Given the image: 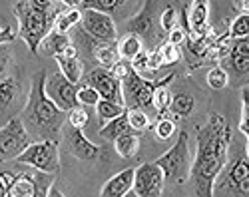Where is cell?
<instances>
[{
    "mask_svg": "<svg viewBox=\"0 0 249 197\" xmlns=\"http://www.w3.org/2000/svg\"><path fill=\"white\" fill-rule=\"evenodd\" d=\"M196 153L190 169V185L196 197H213V185L230 157L231 128L227 117L213 112L197 130Z\"/></svg>",
    "mask_w": 249,
    "mask_h": 197,
    "instance_id": "cell-1",
    "label": "cell"
},
{
    "mask_svg": "<svg viewBox=\"0 0 249 197\" xmlns=\"http://www.w3.org/2000/svg\"><path fill=\"white\" fill-rule=\"evenodd\" d=\"M46 72H38L32 78L26 104L18 117L22 120L32 142H60L68 114L62 112L44 92Z\"/></svg>",
    "mask_w": 249,
    "mask_h": 197,
    "instance_id": "cell-2",
    "label": "cell"
},
{
    "mask_svg": "<svg viewBox=\"0 0 249 197\" xmlns=\"http://www.w3.org/2000/svg\"><path fill=\"white\" fill-rule=\"evenodd\" d=\"M14 16L18 18V36L26 42L28 50L38 56L40 44L54 30V20L70 8V2L52 0H20L14 2Z\"/></svg>",
    "mask_w": 249,
    "mask_h": 197,
    "instance_id": "cell-3",
    "label": "cell"
},
{
    "mask_svg": "<svg viewBox=\"0 0 249 197\" xmlns=\"http://www.w3.org/2000/svg\"><path fill=\"white\" fill-rule=\"evenodd\" d=\"M192 162L194 155L190 149V135L188 131H179L174 146L163 155H160L154 164L163 171L165 185H181L190 180Z\"/></svg>",
    "mask_w": 249,
    "mask_h": 197,
    "instance_id": "cell-4",
    "label": "cell"
},
{
    "mask_svg": "<svg viewBox=\"0 0 249 197\" xmlns=\"http://www.w3.org/2000/svg\"><path fill=\"white\" fill-rule=\"evenodd\" d=\"M176 78V74H168L163 80H143L142 76H138L134 70L130 72V76L122 82V100L124 106L128 110H143L152 106L154 100V92L161 86H168Z\"/></svg>",
    "mask_w": 249,
    "mask_h": 197,
    "instance_id": "cell-5",
    "label": "cell"
},
{
    "mask_svg": "<svg viewBox=\"0 0 249 197\" xmlns=\"http://www.w3.org/2000/svg\"><path fill=\"white\" fill-rule=\"evenodd\" d=\"M213 197H249V157H237L213 185Z\"/></svg>",
    "mask_w": 249,
    "mask_h": 197,
    "instance_id": "cell-6",
    "label": "cell"
},
{
    "mask_svg": "<svg viewBox=\"0 0 249 197\" xmlns=\"http://www.w3.org/2000/svg\"><path fill=\"white\" fill-rule=\"evenodd\" d=\"M20 165H28L34 171L56 175L62 169L60 162V142H32L26 151L16 160Z\"/></svg>",
    "mask_w": 249,
    "mask_h": 197,
    "instance_id": "cell-7",
    "label": "cell"
},
{
    "mask_svg": "<svg viewBox=\"0 0 249 197\" xmlns=\"http://www.w3.org/2000/svg\"><path fill=\"white\" fill-rule=\"evenodd\" d=\"M32 144L30 135L22 124V120L16 115L10 122H6L0 128V165L16 162L20 155L26 151V148Z\"/></svg>",
    "mask_w": 249,
    "mask_h": 197,
    "instance_id": "cell-8",
    "label": "cell"
},
{
    "mask_svg": "<svg viewBox=\"0 0 249 197\" xmlns=\"http://www.w3.org/2000/svg\"><path fill=\"white\" fill-rule=\"evenodd\" d=\"M82 32H86L98 44H116L118 42V28L114 18L96 10H84L82 16Z\"/></svg>",
    "mask_w": 249,
    "mask_h": 197,
    "instance_id": "cell-9",
    "label": "cell"
},
{
    "mask_svg": "<svg viewBox=\"0 0 249 197\" xmlns=\"http://www.w3.org/2000/svg\"><path fill=\"white\" fill-rule=\"evenodd\" d=\"M62 149L66 153L78 157V160H84V162H94L98 160L100 155V146H96L94 142H90L88 137L84 135V130H78V128H72L68 122L62 130Z\"/></svg>",
    "mask_w": 249,
    "mask_h": 197,
    "instance_id": "cell-10",
    "label": "cell"
},
{
    "mask_svg": "<svg viewBox=\"0 0 249 197\" xmlns=\"http://www.w3.org/2000/svg\"><path fill=\"white\" fill-rule=\"evenodd\" d=\"M163 187H165L163 171L154 162L142 164L140 167H136L132 191L138 197H161Z\"/></svg>",
    "mask_w": 249,
    "mask_h": 197,
    "instance_id": "cell-11",
    "label": "cell"
},
{
    "mask_svg": "<svg viewBox=\"0 0 249 197\" xmlns=\"http://www.w3.org/2000/svg\"><path fill=\"white\" fill-rule=\"evenodd\" d=\"M44 92L50 100L62 110V112H72L74 108H78V86H74L72 82H68L60 72H52L50 76H46V84H44Z\"/></svg>",
    "mask_w": 249,
    "mask_h": 197,
    "instance_id": "cell-12",
    "label": "cell"
},
{
    "mask_svg": "<svg viewBox=\"0 0 249 197\" xmlns=\"http://www.w3.org/2000/svg\"><path fill=\"white\" fill-rule=\"evenodd\" d=\"M86 84L90 88H94L102 100H108V102H116L124 106L122 100V82L116 80V78L110 74V70L106 68H92L86 76Z\"/></svg>",
    "mask_w": 249,
    "mask_h": 197,
    "instance_id": "cell-13",
    "label": "cell"
},
{
    "mask_svg": "<svg viewBox=\"0 0 249 197\" xmlns=\"http://www.w3.org/2000/svg\"><path fill=\"white\" fill-rule=\"evenodd\" d=\"M156 4L152 2V0H148V2L142 4V10L132 16L128 24H126V30L128 34H134L138 36L140 40H148V42H156V18H154V8Z\"/></svg>",
    "mask_w": 249,
    "mask_h": 197,
    "instance_id": "cell-14",
    "label": "cell"
},
{
    "mask_svg": "<svg viewBox=\"0 0 249 197\" xmlns=\"http://www.w3.org/2000/svg\"><path fill=\"white\" fill-rule=\"evenodd\" d=\"M44 175L46 173H40V171L30 173L26 169L14 171V177H12L4 197H36Z\"/></svg>",
    "mask_w": 249,
    "mask_h": 197,
    "instance_id": "cell-15",
    "label": "cell"
},
{
    "mask_svg": "<svg viewBox=\"0 0 249 197\" xmlns=\"http://www.w3.org/2000/svg\"><path fill=\"white\" fill-rule=\"evenodd\" d=\"M207 20H210V2L205 0H194V2L188 6V36L190 40H201L210 34V26H207Z\"/></svg>",
    "mask_w": 249,
    "mask_h": 197,
    "instance_id": "cell-16",
    "label": "cell"
},
{
    "mask_svg": "<svg viewBox=\"0 0 249 197\" xmlns=\"http://www.w3.org/2000/svg\"><path fill=\"white\" fill-rule=\"evenodd\" d=\"M134 173H136V169H132V167L118 171L114 177H110V180L102 185L100 197H126L134 187Z\"/></svg>",
    "mask_w": 249,
    "mask_h": 197,
    "instance_id": "cell-17",
    "label": "cell"
},
{
    "mask_svg": "<svg viewBox=\"0 0 249 197\" xmlns=\"http://www.w3.org/2000/svg\"><path fill=\"white\" fill-rule=\"evenodd\" d=\"M20 96H22V86L16 78H6V80H0V117H8V122L12 120V108L16 112V106Z\"/></svg>",
    "mask_w": 249,
    "mask_h": 197,
    "instance_id": "cell-18",
    "label": "cell"
},
{
    "mask_svg": "<svg viewBox=\"0 0 249 197\" xmlns=\"http://www.w3.org/2000/svg\"><path fill=\"white\" fill-rule=\"evenodd\" d=\"M227 66L237 78L249 76V38L233 40L230 56H227Z\"/></svg>",
    "mask_w": 249,
    "mask_h": 197,
    "instance_id": "cell-19",
    "label": "cell"
},
{
    "mask_svg": "<svg viewBox=\"0 0 249 197\" xmlns=\"http://www.w3.org/2000/svg\"><path fill=\"white\" fill-rule=\"evenodd\" d=\"M58 64V72L66 78L68 82H72L74 86H78L84 80V62L80 58H64V56H56L54 58Z\"/></svg>",
    "mask_w": 249,
    "mask_h": 197,
    "instance_id": "cell-20",
    "label": "cell"
},
{
    "mask_svg": "<svg viewBox=\"0 0 249 197\" xmlns=\"http://www.w3.org/2000/svg\"><path fill=\"white\" fill-rule=\"evenodd\" d=\"M82 16H84V10H80L78 6L70 4L68 10L62 12L56 20H54V32L58 34H68L74 26H80L82 24Z\"/></svg>",
    "mask_w": 249,
    "mask_h": 197,
    "instance_id": "cell-21",
    "label": "cell"
},
{
    "mask_svg": "<svg viewBox=\"0 0 249 197\" xmlns=\"http://www.w3.org/2000/svg\"><path fill=\"white\" fill-rule=\"evenodd\" d=\"M70 36L68 34H58V32H50L46 38H44V42L40 44V50L38 54H46V56H60L62 52H64L68 46H70Z\"/></svg>",
    "mask_w": 249,
    "mask_h": 197,
    "instance_id": "cell-22",
    "label": "cell"
},
{
    "mask_svg": "<svg viewBox=\"0 0 249 197\" xmlns=\"http://www.w3.org/2000/svg\"><path fill=\"white\" fill-rule=\"evenodd\" d=\"M118 46V54H120V60H126V62H132L138 54L143 52V42L140 40L138 36L134 34H126L122 36L120 40L116 42Z\"/></svg>",
    "mask_w": 249,
    "mask_h": 197,
    "instance_id": "cell-23",
    "label": "cell"
},
{
    "mask_svg": "<svg viewBox=\"0 0 249 197\" xmlns=\"http://www.w3.org/2000/svg\"><path fill=\"white\" fill-rule=\"evenodd\" d=\"M114 149L120 157H124V160H132V157H136L138 151H140V135L136 131L120 135L114 142Z\"/></svg>",
    "mask_w": 249,
    "mask_h": 197,
    "instance_id": "cell-24",
    "label": "cell"
},
{
    "mask_svg": "<svg viewBox=\"0 0 249 197\" xmlns=\"http://www.w3.org/2000/svg\"><path fill=\"white\" fill-rule=\"evenodd\" d=\"M130 131H132V128L128 124V115L124 114V115L116 117V120H112V122H108L106 126H104L100 130V137H104V140H110V142H116L120 135H126Z\"/></svg>",
    "mask_w": 249,
    "mask_h": 197,
    "instance_id": "cell-25",
    "label": "cell"
},
{
    "mask_svg": "<svg viewBox=\"0 0 249 197\" xmlns=\"http://www.w3.org/2000/svg\"><path fill=\"white\" fill-rule=\"evenodd\" d=\"M94 58L98 60L100 68L112 70V66L116 62H120V54H118V46L116 44H100L94 52Z\"/></svg>",
    "mask_w": 249,
    "mask_h": 197,
    "instance_id": "cell-26",
    "label": "cell"
},
{
    "mask_svg": "<svg viewBox=\"0 0 249 197\" xmlns=\"http://www.w3.org/2000/svg\"><path fill=\"white\" fill-rule=\"evenodd\" d=\"M74 6L84 8V10H96L102 14H114L118 8L124 6L122 0H86V2H74Z\"/></svg>",
    "mask_w": 249,
    "mask_h": 197,
    "instance_id": "cell-27",
    "label": "cell"
},
{
    "mask_svg": "<svg viewBox=\"0 0 249 197\" xmlns=\"http://www.w3.org/2000/svg\"><path fill=\"white\" fill-rule=\"evenodd\" d=\"M194 108H196V102H194V98L190 94L179 92V94L172 96V106H170L172 114H176L179 117H188V115H192Z\"/></svg>",
    "mask_w": 249,
    "mask_h": 197,
    "instance_id": "cell-28",
    "label": "cell"
},
{
    "mask_svg": "<svg viewBox=\"0 0 249 197\" xmlns=\"http://www.w3.org/2000/svg\"><path fill=\"white\" fill-rule=\"evenodd\" d=\"M96 112H98V117L104 122V126H106L108 122H112V120H116V117L126 114V108H124L122 104H116V102L100 100L98 106H96Z\"/></svg>",
    "mask_w": 249,
    "mask_h": 197,
    "instance_id": "cell-29",
    "label": "cell"
},
{
    "mask_svg": "<svg viewBox=\"0 0 249 197\" xmlns=\"http://www.w3.org/2000/svg\"><path fill=\"white\" fill-rule=\"evenodd\" d=\"M152 106L156 108V112L161 115V117H170L168 112H170V106H172V92L168 90V86H161L154 92V100H152Z\"/></svg>",
    "mask_w": 249,
    "mask_h": 197,
    "instance_id": "cell-30",
    "label": "cell"
},
{
    "mask_svg": "<svg viewBox=\"0 0 249 197\" xmlns=\"http://www.w3.org/2000/svg\"><path fill=\"white\" fill-rule=\"evenodd\" d=\"M205 82L212 90H223L227 84H230V74H227V70L221 64H217V66H213L210 72H207Z\"/></svg>",
    "mask_w": 249,
    "mask_h": 197,
    "instance_id": "cell-31",
    "label": "cell"
},
{
    "mask_svg": "<svg viewBox=\"0 0 249 197\" xmlns=\"http://www.w3.org/2000/svg\"><path fill=\"white\" fill-rule=\"evenodd\" d=\"M230 36H231V40L249 38V14H239L233 18L230 24Z\"/></svg>",
    "mask_w": 249,
    "mask_h": 197,
    "instance_id": "cell-32",
    "label": "cell"
},
{
    "mask_svg": "<svg viewBox=\"0 0 249 197\" xmlns=\"http://www.w3.org/2000/svg\"><path fill=\"white\" fill-rule=\"evenodd\" d=\"M176 131H178V126H176V122L172 120V117H160V120L156 122V126H154V133H156V137H160L161 142L174 137Z\"/></svg>",
    "mask_w": 249,
    "mask_h": 197,
    "instance_id": "cell-33",
    "label": "cell"
},
{
    "mask_svg": "<svg viewBox=\"0 0 249 197\" xmlns=\"http://www.w3.org/2000/svg\"><path fill=\"white\" fill-rule=\"evenodd\" d=\"M126 115H128V124L132 131H142L150 128V115L143 110H126Z\"/></svg>",
    "mask_w": 249,
    "mask_h": 197,
    "instance_id": "cell-34",
    "label": "cell"
},
{
    "mask_svg": "<svg viewBox=\"0 0 249 197\" xmlns=\"http://www.w3.org/2000/svg\"><path fill=\"white\" fill-rule=\"evenodd\" d=\"M178 10L174 6H168L160 14V30L163 34H170L174 28H178Z\"/></svg>",
    "mask_w": 249,
    "mask_h": 197,
    "instance_id": "cell-35",
    "label": "cell"
},
{
    "mask_svg": "<svg viewBox=\"0 0 249 197\" xmlns=\"http://www.w3.org/2000/svg\"><path fill=\"white\" fill-rule=\"evenodd\" d=\"M239 131L249 140V86L241 90V120H239Z\"/></svg>",
    "mask_w": 249,
    "mask_h": 197,
    "instance_id": "cell-36",
    "label": "cell"
},
{
    "mask_svg": "<svg viewBox=\"0 0 249 197\" xmlns=\"http://www.w3.org/2000/svg\"><path fill=\"white\" fill-rule=\"evenodd\" d=\"M160 54H161V60H163V66H174L181 60V50L179 46H174L170 42H163L160 46Z\"/></svg>",
    "mask_w": 249,
    "mask_h": 197,
    "instance_id": "cell-37",
    "label": "cell"
},
{
    "mask_svg": "<svg viewBox=\"0 0 249 197\" xmlns=\"http://www.w3.org/2000/svg\"><path fill=\"white\" fill-rule=\"evenodd\" d=\"M76 98H78V104L80 106H98V102L102 100L100 98V94L94 90V88H90L88 84H84V86H80L78 88V94H76Z\"/></svg>",
    "mask_w": 249,
    "mask_h": 197,
    "instance_id": "cell-38",
    "label": "cell"
},
{
    "mask_svg": "<svg viewBox=\"0 0 249 197\" xmlns=\"http://www.w3.org/2000/svg\"><path fill=\"white\" fill-rule=\"evenodd\" d=\"M88 120H90V115H88V110L84 106L74 108L72 112H68V117H66V122L72 128H78V130H84L86 124H88Z\"/></svg>",
    "mask_w": 249,
    "mask_h": 197,
    "instance_id": "cell-39",
    "label": "cell"
},
{
    "mask_svg": "<svg viewBox=\"0 0 249 197\" xmlns=\"http://www.w3.org/2000/svg\"><path fill=\"white\" fill-rule=\"evenodd\" d=\"M10 66H12L10 44H0V80L10 78Z\"/></svg>",
    "mask_w": 249,
    "mask_h": 197,
    "instance_id": "cell-40",
    "label": "cell"
},
{
    "mask_svg": "<svg viewBox=\"0 0 249 197\" xmlns=\"http://www.w3.org/2000/svg\"><path fill=\"white\" fill-rule=\"evenodd\" d=\"M130 72H132V66H130V62H126V60L116 62V64L112 66V70H110V74L116 78V80H120V82L126 80V78L130 76Z\"/></svg>",
    "mask_w": 249,
    "mask_h": 197,
    "instance_id": "cell-41",
    "label": "cell"
},
{
    "mask_svg": "<svg viewBox=\"0 0 249 197\" xmlns=\"http://www.w3.org/2000/svg\"><path fill=\"white\" fill-rule=\"evenodd\" d=\"M161 66H163V60H161L160 48H154L152 52H148V68H150L152 72H158Z\"/></svg>",
    "mask_w": 249,
    "mask_h": 197,
    "instance_id": "cell-42",
    "label": "cell"
},
{
    "mask_svg": "<svg viewBox=\"0 0 249 197\" xmlns=\"http://www.w3.org/2000/svg\"><path fill=\"white\" fill-rule=\"evenodd\" d=\"M185 38H188V34L183 32L181 26H178V28H174V30L168 34V42L174 44V46H179L181 42H185Z\"/></svg>",
    "mask_w": 249,
    "mask_h": 197,
    "instance_id": "cell-43",
    "label": "cell"
},
{
    "mask_svg": "<svg viewBox=\"0 0 249 197\" xmlns=\"http://www.w3.org/2000/svg\"><path fill=\"white\" fill-rule=\"evenodd\" d=\"M48 197H66V195L62 193L58 187H54V185H52V189H50V195H48Z\"/></svg>",
    "mask_w": 249,
    "mask_h": 197,
    "instance_id": "cell-44",
    "label": "cell"
},
{
    "mask_svg": "<svg viewBox=\"0 0 249 197\" xmlns=\"http://www.w3.org/2000/svg\"><path fill=\"white\" fill-rule=\"evenodd\" d=\"M239 8H241V14H249V0H243V2H239Z\"/></svg>",
    "mask_w": 249,
    "mask_h": 197,
    "instance_id": "cell-45",
    "label": "cell"
},
{
    "mask_svg": "<svg viewBox=\"0 0 249 197\" xmlns=\"http://www.w3.org/2000/svg\"><path fill=\"white\" fill-rule=\"evenodd\" d=\"M126 197H138V195H136V193H134V191H130V193H128V195H126Z\"/></svg>",
    "mask_w": 249,
    "mask_h": 197,
    "instance_id": "cell-46",
    "label": "cell"
},
{
    "mask_svg": "<svg viewBox=\"0 0 249 197\" xmlns=\"http://www.w3.org/2000/svg\"><path fill=\"white\" fill-rule=\"evenodd\" d=\"M0 32H2V28H0Z\"/></svg>",
    "mask_w": 249,
    "mask_h": 197,
    "instance_id": "cell-47",
    "label": "cell"
}]
</instances>
